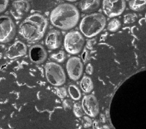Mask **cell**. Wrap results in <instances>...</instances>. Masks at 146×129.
Returning a JSON list of instances; mask_svg holds the SVG:
<instances>
[{
    "label": "cell",
    "mask_w": 146,
    "mask_h": 129,
    "mask_svg": "<svg viewBox=\"0 0 146 129\" xmlns=\"http://www.w3.org/2000/svg\"><path fill=\"white\" fill-rule=\"evenodd\" d=\"M9 3V1L0 0V13L6 10Z\"/></svg>",
    "instance_id": "cell-26"
},
{
    "label": "cell",
    "mask_w": 146,
    "mask_h": 129,
    "mask_svg": "<svg viewBox=\"0 0 146 129\" xmlns=\"http://www.w3.org/2000/svg\"><path fill=\"white\" fill-rule=\"evenodd\" d=\"M56 94L60 98H64L67 96V92L64 87H60L56 88Z\"/></svg>",
    "instance_id": "cell-22"
},
{
    "label": "cell",
    "mask_w": 146,
    "mask_h": 129,
    "mask_svg": "<svg viewBox=\"0 0 146 129\" xmlns=\"http://www.w3.org/2000/svg\"><path fill=\"white\" fill-rule=\"evenodd\" d=\"M68 93L71 98L74 100H78L81 97V93L78 87L75 85H70L68 89Z\"/></svg>",
    "instance_id": "cell-17"
},
{
    "label": "cell",
    "mask_w": 146,
    "mask_h": 129,
    "mask_svg": "<svg viewBox=\"0 0 146 129\" xmlns=\"http://www.w3.org/2000/svg\"><path fill=\"white\" fill-rule=\"evenodd\" d=\"M73 112L74 115L78 118H80L83 116V110L82 105L79 102H76L74 104Z\"/></svg>",
    "instance_id": "cell-20"
},
{
    "label": "cell",
    "mask_w": 146,
    "mask_h": 129,
    "mask_svg": "<svg viewBox=\"0 0 146 129\" xmlns=\"http://www.w3.org/2000/svg\"><path fill=\"white\" fill-rule=\"evenodd\" d=\"M103 129H110V128L107 125H104L103 127Z\"/></svg>",
    "instance_id": "cell-31"
},
{
    "label": "cell",
    "mask_w": 146,
    "mask_h": 129,
    "mask_svg": "<svg viewBox=\"0 0 146 129\" xmlns=\"http://www.w3.org/2000/svg\"><path fill=\"white\" fill-rule=\"evenodd\" d=\"M80 14L73 5L64 3L58 5L51 12L50 20L55 27L68 30L74 27L79 20Z\"/></svg>",
    "instance_id": "cell-1"
},
{
    "label": "cell",
    "mask_w": 146,
    "mask_h": 129,
    "mask_svg": "<svg viewBox=\"0 0 146 129\" xmlns=\"http://www.w3.org/2000/svg\"><path fill=\"white\" fill-rule=\"evenodd\" d=\"M121 26V23L117 18H113L110 21L107 26V29L111 32H115L118 30Z\"/></svg>",
    "instance_id": "cell-18"
},
{
    "label": "cell",
    "mask_w": 146,
    "mask_h": 129,
    "mask_svg": "<svg viewBox=\"0 0 146 129\" xmlns=\"http://www.w3.org/2000/svg\"><path fill=\"white\" fill-rule=\"evenodd\" d=\"M125 7L126 3L123 0H104L102 3L103 12L110 18L121 15Z\"/></svg>",
    "instance_id": "cell-7"
},
{
    "label": "cell",
    "mask_w": 146,
    "mask_h": 129,
    "mask_svg": "<svg viewBox=\"0 0 146 129\" xmlns=\"http://www.w3.org/2000/svg\"><path fill=\"white\" fill-rule=\"evenodd\" d=\"M30 5L27 1H14L11 5L10 13L14 19H21L30 10Z\"/></svg>",
    "instance_id": "cell-10"
},
{
    "label": "cell",
    "mask_w": 146,
    "mask_h": 129,
    "mask_svg": "<svg viewBox=\"0 0 146 129\" xmlns=\"http://www.w3.org/2000/svg\"><path fill=\"white\" fill-rule=\"evenodd\" d=\"M82 122L84 128H88L92 124L91 119L87 116H84L83 117Z\"/></svg>",
    "instance_id": "cell-23"
},
{
    "label": "cell",
    "mask_w": 146,
    "mask_h": 129,
    "mask_svg": "<svg viewBox=\"0 0 146 129\" xmlns=\"http://www.w3.org/2000/svg\"><path fill=\"white\" fill-rule=\"evenodd\" d=\"M51 58L56 62L62 63L66 59V54L63 51H59L58 52L52 54Z\"/></svg>",
    "instance_id": "cell-19"
},
{
    "label": "cell",
    "mask_w": 146,
    "mask_h": 129,
    "mask_svg": "<svg viewBox=\"0 0 146 129\" xmlns=\"http://www.w3.org/2000/svg\"><path fill=\"white\" fill-rule=\"evenodd\" d=\"M80 86L81 89L84 93H90L94 88L92 79L88 76H84L80 80Z\"/></svg>",
    "instance_id": "cell-15"
},
{
    "label": "cell",
    "mask_w": 146,
    "mask_h": 129,
    "mask_svg": "<svg viewBox=\"0 0 146 129\" xmlns=\"http://www.w3.org/2000/svg\"><path fill=\"white\" fill-rule=\"evenodd\" d=\"M92 127H93V129H102L101 127H100L99 126V123L98 121L96 120H95L92 123Z\"/></svg>",
    "instance_id": "cell-29"
},
{
    "label": "cell",
    "mask_w": 146,
    "mask_h": 129,
    "mask_svg": "<svg viewBox=\"0 0 146 129\" xmlns=\"http://www.w3.org/2000/svg\"><path fill=\"white\" fill-rule=\"evenodd\" d=\"M82 59L84 63H86L88 62L90 60V56H89V52L86 49H84L82 52Z\"/></svg>",
    "instance_id": "cell-24"
},
{
    "label": "cell",
    "mask_w": 146,
    "mask_h": 129,
    "mask_svg": "<svg viewBox=\"0 0 146 129\" xmlns=\"http://www.w3.org/2000/svg\"><path fill=\"white\" fill-rule=\"evenodd\" d=\"M62 35L58 30H51L47 35L45 39V44L50 49H57L61 44Z\"/></svg>",
    "instance_id": "cell-13"
},
{
    "label": "cell",
    "mask_w": 146,
    "mask_h": 129,
    "mask_svg": "<svg viewBox=\"0 0 146 129\" xmlns=\"http://www.w3.org/2000/svg\"><path fill=\"white\" fill-rule=\"evenodd\" d=\"M47 21L44 16L36 13L27 16L19 26V34L29 41L41 39L47 28Z\"/></svg>",
    "instance_id": "cell-2"
},
{
    "label": "cell",
    "mask_w": 146,
    "mask_h": 129,
    "mask_svg": "<svg viewBox=\"0 0 146 129\" xmlns=\"http://www.w3.org/2000/svg\"><path fill=\"white\" fill-rule=\"evenodd\" d=\"M137 18V15L135 13H129L124 16V22L125 24L133 23Z\"/></svg>",
    "instance_id": "cell-21"
},
{
    "label": "cell",
    "mask_w": 146,
    "mask_h": 129,
    "mask_svg": "<svg viewBox=\"0 0 146 129\" xmlns=\"http://www.w3.org/2000/svg\"><path fill=\"white\" fill-rule=\"evenodd\" d=\"M27 47L24 43L18 40L10 45L5 52L6 57L9 59H15L26 55Z\"/></svg>",
    "instance_id": "cell-11"
},
{
    "label": "cell",
    "mask_w": 146,
    "mask_h": 129,
    "mask_svg": "<svg viewBox=\"0 0 146 129\" xmlns=\"http://www.w3.org/2000/svg\"><path fill=\"white\" fill-rule=\"evenodd\" d=\"M29 56L30 60L35 64L43 63L47 57V52L41 45H33L29 49Z\"/></svg>",
    "instance_id": "cell-12"
},
{
    "label": "cell",
    "mask_w": 146,
    "mask_h": 129,
    "mask_svg": "<svg viewBox=\"0 0 146 129\" xmlns=\"http://www.w3.org/2000/svg\"><path fill=\"white\" fill-rule=\"evenodd\" d=\"M96 43V40L95 39H89L86 43V48L88 49H92L94 45Z\"/></svg>",
    "instance_id": "cell-25"
},
{
    "label": "cell",
    "mask_w": 146,
    "mask_h": 129,
    "mask_svg": "<svg viewBox=\"0 0 146 129\" xmlns=\"http://www.w3.org/2000/svg\"><path fill=\"white\" fill-rule=\"evenodd\" d=\"M129 8L133 11H140L146 9L145 0H133L129 1L128 3Z\"/></svg>",
    "instance_id": "cell-16"
},
{
    "label": "cell",
    "mask_w": 146,
    "mask_h": 129,
    "mask_svg": "<svg viewBox=\"0 0 146 129\" xmlns=\"http://www.w3.org/2000/svg\"><path fill=\"white\" fill-rule=\"evenodd\" d=\"M100 120L102 123H105L106 122V118L104 114H101L100 115Z\"/></svg>",
    "instance_id": "cell-30"
},
{
    "label": "cell",
    "mask_w": 146,
    "mask_h": 129,
    "mask_svg": "<svg viewBox=\"0 0 146 129\" xmlns=\"http://www.w3.org/2000/svg\"><path fill=\"white\" fill-rule=\"evenodd\" d=\"M63 106L65 109H70L72 107V103L70 99H64L63 102Z\"/></svg>",
    "instance_id": "cell-27"
},
{
    "label": "cell",
    "mask_w": 146,
    "mask_h": 129,
    "mask_svg": "<svg viewBox=\"0 0 146 129\" xmlns=\"http://www.w3.org/2000/svg\"><path fill=\"white\" fill-rule=\"evenodd\" d=\"M94 68L93 66L91 63H88L86 67V72L89 75H91L93 73Z\"/></svg>",
    "instance_id": "cell-28"
},
{
    "label": "cell",
    "mask_w": 146,
    "mask_h": 129,
    "mask_svg": "<svg viewBox=\"0 0 146 129\" xmlns=\"http://www.w3.org/2000/svg\"><path fill=\"white\" fill-rule=\"evenodd\" d=\"M106 24L105 16L100 13H94L83 18L79 24V29L85 36L92 38L99 34Z\"/></svg>",
    "instance_id": "cell-3"
},
{
    "label": "cell",
    "mask_w": 146,
    "mask_h": 129,
    "mask_svg": "<svg viewBox=\"0 0 146 129\" xmlns=\"http://www.w3.org/2000/svg\"><path fill=\"white\" fill-rule=\"evenodd\" d=\"M47 81L54 86H60L66 81V74L62 67L55 62H49L44 66Z\"/></svg>",
    "instance_id": "cell-4"
},
{
    "label": "cell",
    "mask_w": 146,
    "mask_h": 129,
    "mask_svg": "<svg viewBox=\"0 0 146 129\" xmlns=\"http://www.w3.org/2000/svg\"><path fill=\"white\" fill-rule=\"evenodd\" d=\"M66 67L67 74L71 80L76 81L82 76L83 65L80 58L75 56L70 57L67 61Z\"/></svg>",
    "instance_id": "cell-8"
},
{
    "label": "cell",
    "mask_w": 146,
    "mask_h": 129,
    "mask_svg": "<svg viewBox=\"0 0 146 129\" xmlns=\"http://www.w3.org/2000/svg\"><path fill=\"white\" fill-rule=\"evenodd\" d=\"M15 34V26L12 19L7 15L0 16V43L11 41Z\"/></svg>",
    "instance_id": "cell-6"
},
{
    "label": "cell",
    "mask_w": 146,
    "mask_h": 129,
    "mask_svg": "<svg viewBox=\"0 0 146 129\" xmlns=\"http://www.w3.org/2000/svg\"><path fill=\"white\" fill-rule=\"evenodd\" d=\"M100 6L99 0H84L81 1L79 3V7L81 10L84 13L94 11L98 9Z\"/></svg>",
    "instance_id": "cell-14"
},
{
    "label": "cell",
    "mask_w": 146,
    "mask_h": 129,
    "mask_svg": "<svg viewBox=\"0 0 146 129\" xmlns=\"http://www.w3.org/2000/svg\"><path fill=\"white\" fill-rule=\"evenodd\" d=\"M84 44V39L78 31L68 32L64 39V47L67 52L71 55L79 53Z\"/></svg>",
    "instance_id": "cell-5"
},
{
    "label": "cell",
    "mask_w": 146,
    "mask_h": 129,
    "mask_svg": "<svg viewBox=\"0 0 146 129\" xmlns=\"http://www.w3.org/2000/svg\"><path fill=\"white\" fill-rule=\"evenodd\" d=\"M82 106L84 112L91 117H95L99 113V103L93 94L86 95L83 98Z\"/></svg>",
    "instance_id": "cell-9"
}]
</instances>
